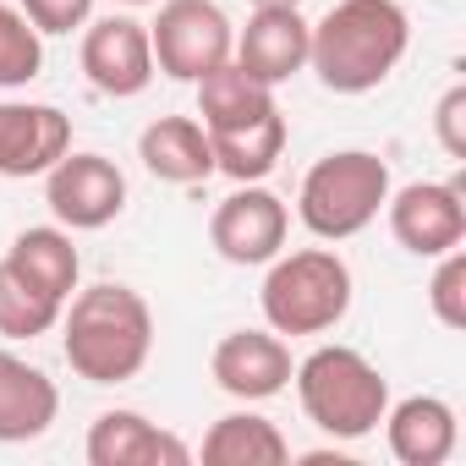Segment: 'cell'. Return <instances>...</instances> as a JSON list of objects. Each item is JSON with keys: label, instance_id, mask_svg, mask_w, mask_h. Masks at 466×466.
Masks as SVG:
<instances>
[{"label": "cell", "instance_id": "1", "mask_svg": "<svg viewBox=\"0 0 466 466\" xmlns=\"http://www.w3.org/2000/svg\"><path fill=\"white\" fill-rule=\"evenodd\" d=\"M411 17L400 0H335L308 28V72L329 94H373L406 56Z\"/></svg>", "mask_w": 466, "mask_h": 466}, {"label": "cell", "instance_id": "2", "mask_svg": "<svg viewBox=\"0 0 466 466\" xmlns=\"http://www.w3.org/2000/svg\"><path fill=\"white\" fill-rule=\"evenodd\" d=\"M61 351L88 384H127L154 351V313L132 286H88L61 308Z\"/></svg>", "mask_w": 466, "mask_h": 466}, {"label": "cell", "instance_id": "3", "mask_svg": "<svg viewBox=\"0 0 466 466\" xmlns=\"http://www.w3.org/2000/svg\"><path fill=\"white\" fill-rule=\"evenodd\" d=\"M291 379L308 422L329 439H368L390 411V379L357 346H319L291 368Z\"/></svg>", "mask_w": 466, "mask_h": 466}, {"label": "cell", "instance_id": "4", "mask_svg": "<svg viewBox=\"0 0 466 466\" xmlns=\"http://www.w3.org/2000/svg\"><path fill=\"white\" fill-rule=\"evenodd\" d=\"M351 269L335 248H302V253H275L258 308L275 335H329L351 313Z\"/></svg>", "mask_w": 466, "mask_h": 466}, {"label": "cell", "instance_id": "5", "mask_svg": "<svg viewBox=\"0 0 466 466\" xmlns=\"http://www.w3.org/2000/svg\"><path fill=\"white\" fill-rule=\"evenodd\" d=\"M384 203H390V165L368 148H340L302 176L297 219L319 242H346L384 214Z\"/></svg>", "mask_w": 466, "mask_h": 466}, {"label": "cell", "instance_id": "6", "mask_svg": "<svg viewBox=\"0 0 466 466\" xmlns=\"http://www.w3.org/2000/svg\"><path fill=\"white\" fill-rule=\"evenodd\" d=\"M148 45H154V72L176 83H198L203 72L230 61L237 28L214 0H165L159 17L148 23Z\"/></svg>", "mask_w": 466, "mask_h": 466}, {"label": "cell", "instance_id": "7", "mask_svg": "<svg viewBox=\"0 0 466 466\" xmlns=\"http://www.w3.org/2000/svg\"><path fill=\"white\" fill-rule=\"evenodd\" d=\"M45 203L66 230H105L127 208V176L105 154H61L45 170Z\"/></svg>", "mask_w": 466, "mask_h": 466}, {"label": "cell", "instance_id": "8", "mask_svg": "<svg viewBox=\"0 0 466 466\" xmlns=\"http://www.w3.org/2000/svg\"><path fill=\"white\" fill-rule=\"evenodd\" d=\"M286 230H291V208L286 198H275L269 187L248 181L242 192H230L214 214H208V242L225 264H269L286 248Z\"/></svg>", "mask_w": 466, "mask_h": 466}, {"label": "cell", "instance_id": "9", "mask_svg": "<svg viewBox=\"0 0 466 466\" xmlns=\"http://www.w3.org/2000/svg\"><path fill=\"white\" fill-rule=\"evenodd\" d=\"M390 230L417 258H439L466 242V192L461 181H411L390 192Z\"/></svg>", "mask_w": 466, "mask_h": 466}, {"label": "cell", "instance_id": "10", "mask_svg": "<svg viewBox=\"0 0 466 466\" xmlns=\"http://www.w3.org/2000/svg\"><path fill=\"white\" fill-rule=\"evenodd\" d=\"M83 77L110 99H137L154 83V45L148 23L137 17H99L83 34Z\"/></svg>", "mask_w": 466, "mask_h": 466}, {"label": "cell", "instance_id": "11", "mask_svg": "<svg viewBox=\"0 0 466 466\" xmlns=\"http://www.w3.org/2000/svg\"><path fill=\"white\" fill-rule=\"evenodd\" d=\"M308 28L313 23L297 6H258L237 34V45H230V61L264 88H280L297 72H308Z\"/></svg>", "mask_w": 466, "mask_h": 466}, {"label": "cell", "instance_id": "12", "mask_svg": "<svg viewBox=\"0 0 466 466\" xmlns=\"http://www.w3.org/2000/svg\"><path fill=\"white\" fill-rule=\"evenodd\" d=\"M208 373L237 400H269V395H280L291 384V346L275 329H230L214 346Z\"/></svg>", "mask_w": 466, "mask_h": 466}, {"label": "cell", "instance_id": "13", "mask_svg": "<svg viewBox=\"0 0 466 466\" xmlns=\"http://www.w3.org/2000/svg\"><path fill=\"white\" fill-rule=\"evenodd\" d=\"M66 148H72V116H61L56 105H23V99L0 105V176L12 181L45 176Z\"/></svg>", "mask_w": 466, "mask_h": 466}, {"label": "cell", "instance_id": "14", "mask_svg": "<svg viewBox=\"0 0 466 466\" xmlns=\"http://www.w3.org/2000/svg\"><path fill=\"white\" fill-rule=\"evenodd\" d=\"M192 450L143 411H99L88 428V466H187Z\"/></svg>", "mask_w": 466, "mask_h": 466}, {"label": "cell", "instance_id": "15", "mask_svg": "<svg viewBox=\"0 0 466 466\" xmlns=\"http://www.w3.org/2000/svg\"><path fill=\"white\" fill-rule=\"evenodd\" d=\"M384 439H390V455L400 466H444L455 455L461 422H455L450 400H439V395H406L400 406L384 411Z\"/></svg>", "mask_w": 466, "mask_h": 466}, {"label": "cell", "instance_id": "16", "mask_svg": "<svg viewBox=\"0 0 466 466\" xmlns=\"http://www.w3.org/2000/svg\"><path fill=\"white\" fill-rule=\"evenodd\" d=\"M56 411H61L56 379L17 351H0V444H28L50 433Z\"/></svg>", "mask_w": 466, "mask_h": 466}, {"label": "cell", "instance_id": "17", "mask_svg": "<svg viewBox=\"0 0 466 466\" xmlns=\"http://www.w3.org/2000/svg\"><path fill=\"white\" fill-rule=\"evenodd\" d=\"M137 159L148 165V176L170 181V187H198L214 176V143L208 127L192 116H159L143 127L137 137Z\"/></svg>", "mask_w": 466, "mask_h": 466}, {"label": "cell", "instance_id": "18", "mask_svg": "<svg viewBox=\"0 0 466 466\" xmlns=\"http://www.w3.org/2000/svg\"><path fill=\"white\" fill-rule=\"evenodd\" d=\"M6 264L45 297H56L61 308L72 302L77 291V275H83V258L72 248V230L66 225H28L23 237L6 248Z\"/></svg>", "mask_w": 466, "mask_h": 466}, {"label": "cell", "instance_id": "19", "mask_svg": "<svg viewBox=\"0 0 466 466\" xmlns=\"http://www.w3.org/2000/svg\"><path fill=\"white\" fill-rule=\"evenodd\" d=\"M208 143H214V170L219 176H230V181H264L275 165H280V154H286V116H280V105L275 110H264L258 121H248V127H225V132H208Z\"/></svg>", "mask_w": 466, "mask_h": 466}, {"label": "cell", "instance_id": "20", "mask_svg": "<svg viewBox=\"0 0 466 466\" xmlns=\"http://www.w3.org/2000/svg\"><path fill=\"white\" fill-rule=\"evenodd\" d=\"M198 455L208 466H280V461H291V444H286V433L269 417H258V411H230V417H219L203 433V450Z\"/></svg>", "mask_w": 466, "mask_h": 466}, {"label": "cell", "instance_id": "21", "mask_svg": "<svg viewBox=\"0 0 466 466\" xmlns=\"http://www.w3.org/2000/svg\"><path fill=\"white\" fill-rule=\"evenodd\" d=\"M192 88H198V116H203L208 132L248 127V121H258L264 110H275V88H264L258 77H248L237 61H219V66L203 72Z\"/></svg>", "mask_w": 466, "mask_h": 466}, {"label": "cell", "instance_id": "22", "mask_svg": "<svg viewBox=\"0 0 466 466\" xmlns=\"http://www.w3.org/2000/svg\"><path fill=\"white\" fill-rule=\"evenodd\" d=\"M61 324V302L34 291L6 258H0V335L6 340H39Z\"/></svg>", "mask_w": 466, "mask_h": 466}, {"label": "cell", "instance_id": "23", "mask_svg": "<svg viewBox=\"0 0 466 466\" xmlns=\"http://www.w3.org/2000/svg\"><path fill=\"white\" fill-rule=\"evenodd\" d=\"M45 72V34L23 17V6L0 0V88H28Z\"/></svg>", "mask_w": 466, "mask_h": 466}, {"label": "cell", "instance_id": "24", "mask_svg": "<svg viewBox=\"0 0 466 466\" xmlns=\"http://www.w3.org/2000/svg\"><path fill=\"white\" fill-rule=\"evenodd\" d=\"M428 308L444 329H466V253L461 248L439 253V269L428 280Z\"/></svg>", "mask_w": 466, "mask_h": 466}, {"label": "cell", "instance_id": "25", "mask_svg": "<svg viewBox=\"0 0 466 466\" xmlns=\"http://www.w3.org/2000/svg\"><path fill=\"white\" fill-rule=\"evenodd\" d=\"M17 6L39 34H72L94 17V0H17Z\"/></svg>", "mask_w": 466, "mask_h": 466}, {"label": "cell", "instance_id": "26", "mask_svg": "<svg viewBox=\"0 0 466 466\" xmlns=\"http://www.w3.org/2000/svg\"><path fill=\"white\" fill-rule=\"evenodd\" d=\"M433 132L450 159H466V83L444 88V99L433 105Z\"/></svg>", "mask_w": 466, "mask_h": 466}, {"label": "cell", "instance_id": "27", "mask_svg": "<svg viewBox=\"0 0 466 466\" xmlns=\"http://www.w3.org/2000/svg\"><path fill=\"white\" fill-rule=\"evenodd\" d=\"M253 6H302V0H253Z\"/></svg>", "mask_w": 466, "mask_h": 466}, {"label": "cell", "instance_id": "28", "mask_svg": "<svg viewBox=\"0 0 466 466\" xmlns=\"http://www.w3.org/2000/svg\"><path fill=\"white\" fill-rule=\"evenodd\" d=\"M127 6H154V0H127Z\"/></svg>", "mask_w": 466, "mask_h": 466}]
</instances>
